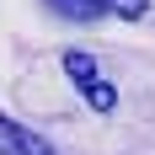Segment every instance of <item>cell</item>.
<instances>
[{"label":"cell","instance_id":"277c9868","mask_svg":"<svg viewBox=\"0 0 155 155\" xmlns=\"http://www.w3.org/2000/svg\"><path fill=\"white\" fill-rule=\"evenodd\" d=\"M102 11H112V16H128V21H139V16L150 11V0H102Z\"/></svg>","mask_w":155,"mask_h":155},{"label":"cell","instance_id":"7a4b0ae2","mask_svg":"<svg viewBox=\"0 0 155 155\" xmlns=\"http://www.w3.org/2000/svg\"><path fill=\"white\" fill-rule=\"evenodd\" d=\"M0 155H54V144H48L43 134H32V128H21L16 118L0 112Z\"/></svg>","mask_w":155,"mask_h":155},{"label":"cell","instance_id":"3957f363","mask_svg":"<svg viewBox=\"0 0 155 155\" xmlns=\"http://www.w3.org/2000/svg\"><path fill=\"white\" fill-rule=\"evenodd\" d=\"M48 11H59V16H70V21H96L102 16V0H43Z\"/></svg>","mask_w":155,"mask_h":155},{"label":"cell","instance_id":"6da1fadb","mask_svg":"<svg viewBox=\"0 0 155 155\" xmlns=\"http://www.w3.org/2000/svg\"><path fill=\"white\" fill-rule=\"evenodd\" d=\"M64 75L75 80V91L86 96V107H91V112H112V107H118V91H112V80L102 75V64H96L91 54L70 48V54H64Z\"/></svg>","mask_w":155,"mask_h":155}]
</instances>
